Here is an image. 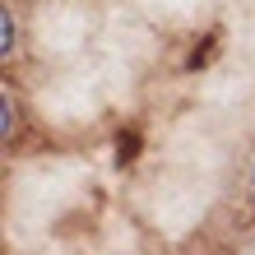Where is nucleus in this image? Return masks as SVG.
<instances>
[{
  "instance_id": "nucleus-2",
  "label": "nucleus",
  "mask_w": 255,
  "mask_h": 255,
  "mask_svg": "<svg viewBox=\"0 0 255 255\" xmlns=\"http://www.w3.org/2000/svg\"><path fill=\"white\" fill-rule=\"evenodd\" d=\"M251 181H255V172H251Z\"/></svg>"
},
{
  "instance_id": "nucleus-1",
  "label": "nucleus",
  "mask_w": 255,
  "mask_h": 255,
  "mask_svg": "<svg viewBox=\"0 0 255 255\" xmlns=\"http://www.w3.org/2000/svg\"><path fill=\"white\" fill-rule=\"evenodd\" d=\"M14 51V23H9V14H5V56Z\"/></svg>"
}]
</instances>
